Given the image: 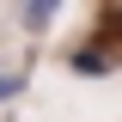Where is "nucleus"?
I'll return each instance as SVG.
<instances>
[{"mask_svg":"<svg viewBox=\"0 0 122 122\" xmlns=\"http://www.w3.org/2000/svg\"><path fill=\"white\" fill-rule=\"evenodd\" d=\"M67 67H73V73H104L110 55H104V49H73V55H67Z\"/></svg>","mask_w":122,"mask_h":122,"instance_id":"nucleus-1","label":"nucleus"},{"mask_svg":"<svg viewBox=\"0 0 122 122\" xmlns=\"http://www.w3.org/2000/svg\"><path fill=\"white\" fill-rule=\"evenodd\" d=\"M18 92H25V73H0V104H6V98H18Z\"/></svg>","mask_w":122,"mask_h":122,"instance_id":"nucleus-3","label":"nucleus"},{"mask_svg":"<svg viewBox=\"0 0 122 122\" xmlns=\"http://www.w3.org/2000/svg\"><path fill=\"white\" fill-rule=\"evenodd\" d=\"M55 6H61V0H25V25H30V30H43L49 18H55Z\"/></svg>","mask_w":122,"mask_h":122,"instance_id":"nucleus-2","label":"nucleus"}]
</instances>
